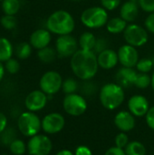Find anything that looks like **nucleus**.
<instances>
[{
  "mask_svg": "<svg viewBox=\"0 0 154 155\" xmlns=\"http://www.w3.org/2000/svg\"><path fill=\"white\" fill-rule=\"evenodd\" d=\"M62 90L65 94H75L78 90V83L74 78H67L63 82Z\"/></svg>",
  "mask_w": 154,
  "mask_h": 155,
  "instance_id": "nucleus-31",
  "label": "nucleus"
},
{
  "mask_svg": "<svg viewBox=\"0 0 154 155\" xmlns=\"http://www.w3.org/2000/svg\"><path fill=\"white\" fill-rule=\"evenodd\" d=\"M26 145L27 152L30 155H48L53 149V143L50 138L39 134L30 137Z\"/></svg>",
  "mask_w": 154,
  "mask_h": 155,
  "instance_id": "nucleus-10",
  "label": "nucleus"
},
{
  "mask_svg": "<svg viewBox=\"0 0 154 155\" xmlns=\"http://www.w3.org/2000/svg\"><path fill=\"white\" fill-rule=\"evenodd\" d=\"M128 108L129 112L132 113L134 116L142 117L146 115L150 109V105L145 96L141 94H135L129 99Z\"/></svg>",
  "mask_w": 154,
  "mask_h": 155,
  "instance_id": "nucleus-14",
  "label": "nucleus"
},
{
  "mask_svg": "<svg viewBox=\"0 0 154 155\" xmlns=\"http://www.w3.org/2000/svg\"><path fill=\"white\" fill-rule=\"evenodd\" d=\"M20 9L19 0H3L2 1V10L5 15H15L18 13Z\"/></svg>",
  "mask_w": 154,
  "mask_h": 155,
  "instance_id": "nucleus-25",
  "label": "nucleus"
},
{
  "mask_svg": "<svg viewBox=\"0 0 154 155\" xmlns=\"http://www.w3.org/2000/svg\"><path fill=\"white\" fill-rule=\"evenodd\" d=\"M114 142H115V146H117L119 148H122V149H124L128 145V143H130L127 134L125 133H123V132H122V133H120V134H118L116 135Z\"/></svg>",
  "mask_w": 154,
  "mask_h": 155,
  "instance_id": "nucleus-34",
  "label": "nucleus"
},
{
  "mask_svg": "<svg viewBox=\"0 0 154 155\" xmlns=\"http://www.w3.org/2000/svg\"><path fill=\"white\" fill-rule=\"evenodd\" d=\"M131 1H136V0H131Z\"/></svg>",
  "mask_w": 154,
  "mask_h": 155,
  "instance_id": "nucleus-49",
  "label": "nucleus"
},
{
  "mask_svg": "<svg viewBox=\"0 0 154 155\" xmlns=\"http://www.w3.org/2000/svg\"><path fill=\"white\" fill-rule=\"evenodd\" d=\"M2 155H8V154H5V153H4V154H2Z\"/></svg>",
  "mask_w": 154,
  "mask_h": 155,
  "instance_id": "nucleus-48",
  "label": "nucleus"
},
{
  "mask_svg": "<svg viewBox=\"0 0 154 155\" xmlns=\"http://www.w3.org/2000/svg\"><path fill=\"white\" fill-rule=\"evenodd\" d=\"M114 124L121 132H130L135 127L134 115L128 111H121L114 117Z\"/></svg>",
  "mask_w": 154,
  "mask_h": 155,
  "instance_id": "nucleus-16",
  "label": "nucleus"
},
{
  "mask_svg": "<svg viewBox=\"0 0 154 155\" xmlns=\"http://www.w3.org/2000/svg\"><path fill=\"white\" fill-rule=\"evenodd\" d=\"M2 144V143H1V139H0V145Z\"/></svg>",
  "mask_w": 154,
  "mask_h": 155,
  "instance_id": "nucleus-47",
  "label": "nucleus"
},
{
  "mask_svg": "<svg viewBox=\"0 0 154 155\" xmlns=\"http://www.w3.org/2000/svg\"><path fill=\"white\" fill-rule=\"evenodd\" d=\"M127 22L123 20L121 16L120 17H113L108 20L106 24V29L109 33L116 35L123 33L127 27Z\"/></svg>",
  "mask_w": 154,
  "mask_h": 155,
  "instance_id": "nucleus-20",
  "label": "nucleus"
},
{
  "mask_svg": "<svg viewBox=\"0 0 154 155\" xmlns=\"http://www.w3.org/2000/svg\"><path fill=\"white\" fill-rule=\"evenodd\" d=\"M31 54H32V45H30V43L22 42L19 45H17L15 48V54L17 58L21 60H25L31 55Z\"/></svg>",
  "mask_w": 154,
  "mask_h": 155,
  "instance_id": "nucleus-26",
  "label": "nucleus"
},
{
  "mask_svg": "<svg viewBox=\"0 0 154 155\" xmlns=\"http://www.w3.org/2000/svg\"><path fill=\"white\" fill-rule=\"evenodd\" d=\"M144 25H145V28L147 29V31L154 34V13L150 14L146 17V19L144 21Z\"/></svg>",
  "mask_w": 154,
  "mask_h": 155,
  "instance_id": "nucleus-38",
  "label": "nucleus"
},
{
  "mask_svg": "<svg viewBox=\"0 0 154 155\" xmlns=\"http://www.w3.org/2000/svg\"><path fill=\"white\" fill-rule=\"evenodd\" d=\"M124 151L126 155H146L145 146L138 141L130 142Z\"/></svg>",
  "mask_w": 154,
  "mask_h": 155,
  "instance_id": "nucleus-24",
  "label": "nucleus"
},
{
  "mask_svg": "<svg viewBox=\"0 0 154 155\" xmlns=\"http://www.w3.org/2000/svg\"><path fill=\"white\" fill-rule=\"evenodd\" d=\"M55 155H74L73 153V152H71L70 150H66V149H64V150H61V151H59Z\"/></svg>",
  "mask_w": 154,
  "mask_h": 155,
  "instance_id": "nucleus-43",
  "label": "nucleus"
},
{
  "mask_svg": "<svg viewBox=\"0 0 154 155\" xmlns=\"http://www.w3.org/2000/svg\"><path fill=\"white\" fill-rule=\"evenodd\" d=\"M139 15V4L136 1L128 0L124 2L120 9V16L128 22H134Z\"/></svg>",
  "mask_w": 154,
  "mask_h": 155,
  "instance_id": "nucleus-19",
  "label": "nucleus"
},
{
  "mask_svg": "<svg viewBox=\"0 0 154 155\" xmlns=\"http://www.w3.org/2000/svg\"><path fill=\"white\" fill-rule=\"evenodd\" d=\"M152 84V77L148 74L138 73L137 77L134 82V86L140 89H145L149 87Z\"/></svg>",
  "mask_w": 154,
  "mask_h": 155,
  "instance_id": "nucleus-30",
  "label": "nucleus"
},
{
  "mask_svg": "<svg viewBox=\"0 0 154 155\" xmlns=\"http://www.w3.org/2000/svg\"><path fill=\"white\" fill-rule=\"evenodd\" d=\"M97 38L95 35L91 32H84L83 33L78 40L79 49L85 50V51H93L95 46Z\"/></svg>",
  "mask_w": 154,
  "mask_h": 155,
  "instance_id": "nucleus-21",
  "label": "nucleus"
},
{
  "mask_svg": "<svg viewBox=\"0 0 154 155\" xmlns=\"http://www.w3.org/2000/svg\"><path fill=\"white\" fill-rule=\"evenodd\" d=\"M139 6L147 13H154V0H139Z\"/></svg>",
  "mask_w": 154,
  "mask_h": 155,
  "instance_id": "nucleus-36",
  "label": "nucleus"
},
{
  "mask_svg": "<svg viewBox=\"0 0 154 155\" xmlns=\"http://www.w3.org/2000/svg\"><path fill=\"white\" fill-rule=\"evenodd\" d=\"M146 123L147 125L154 131V106L151 107L148 111V113L146 114Z\"/></svg>",
  "mask_w": 154,
  "mask_h": 155,
  "instance_id": "nucleus-39",
  "label": "nucleus"
},
{
  "mask_svg": "<svg viewBox=\"0 0 154 155\" xmlns=\"http://www.w3.org/2000/svg\"><path fill=\"white\" fill-rule=\"evenodd\" d=\"M101 4L107 11H113L120 5L121 0H101Z\"/></svg>",
  "mask_w": 154,
  "mask_h": 155,
  "instance_id": "nucleus-37",
  "label": "nucleus"
},
{
  "mask_svg": "<svg viewBox=\"0 0 154 155\" xmlns=\"http://www.w3.org/2000/svg\"><path fill=\"white\" fill-rule=\"evenodd\" d=\"M63 82V78L58 72L47 71L40 78V90L47 95H54L62 89Z\"/></svg>",
  "mask_w": 154,
  "mask_h": 155,
  "instance_id": "nucleus-7",
  "label": "nucleus"
},
{
  "mask_svg": "<svg viewBox=\"0 0 154 155\" xmlns=\"http://www.w3.org/2000/svg\"><path fill=\"white\" fill-rule=\"evenodd\" d=\"M7 127V118L5 114L0 112V134L6 129Z\"/></svg>",
  "mask_w": 154,
  "mask_h": 155,
  "instance_id": "nucleus-42",
  "label": "nucleus"
},
{
  "mask_svg": "<svg viewBox=\"0 0 154 155\" xmlns=\"http://www.w3.org/2000/svg\"><path fill=\"white\" fill-rule=\"evenodd\" d=\"M75 27L73 15L65 10L52 13L46 20V29L57 35H70Z\"/></svg>",
  "mask_w": 154,
  "mask_h": 155,
  "instance_id": "nucleus-2",
  "label": "nucleus"
},
{
  "mask_svg": "<svg viewBox=\"0 0 154 155\" xmlns=\"http://www.w3.org/2000/svg\"><path fill=\"white\" fill-rule=\"evenodd\" d=\"M78 47V41L71 34L59 35L55 41V50L60 58H71L79 50Z\"/></svg>",
  "mask_w": 154,
  "mask_h": 155,
  "instance_id": "nucleus-9",
  "label": "nucleus"
},
{
  "mask_svg": "<svg viewBox=\"0 0 154 155\" xmlns=\"http://www.w3.org/2000/svg\"><path fill=\"white\" fill-rule=\"evenodd\" d=\"M104 155H126V153L123 149L119 148L117 146H113L108 149Z\"/></svg>",
  "mask_w": 154,
  "mask_h": 155,
  "instance_id": "nucleus-41",
  "label": "nucleus"
},
{
  "mask_svg": "<svg viewBox=\"0 0 154 155\" xmlns=\"http://www.w3.org/2000/svg\"><path fill=\"white\" fill-rule=\"evenodd\" d=\"M19 132L25 137H33L39 134L42 129V121L34 112L22 113L17 119Z\"/></svg>",
  "mask_w": 154,
  "mask_h": 155,
  "instance_id": "nucleus-5",
  "label": "nucleus"
},
{
  "mask_svg": "<svg viewBox=\"0 0 154 155\" xmlns=\"http://www.w3.org/2000/svg\"><path fill=\"white\" fill-rule=\"evenodd\" d=\"M1 143L3 145L9 146L12 142L16 139V132L14 128H7L0 134Z\"/></svg>",
  "mask_w": 154,
  "mask_h": 155,
  "instance_id": "nucleus-28",
  "label": "nucleus"
},
{
  "mask_svg": "<svg viewBox=\"0 0 154 155\" xmlns=\"http://www.w3.org/2000/svg\"><path fill=\"white\" fill-rule=\"evenodd\" d=\"M70 66L74 74L84 81L93 78L99 68L97 54L93 51L79 49L70 59Z\"/></svg>",
  "mask_w": 154,
  "mask_h": 155,
  "instance_id": "nucleus-1",
  "label": "nucleus"
},
{
  "mask_svg": "<svg viewBox=\"0 0 154 155\" xmlns=\"http://www.w3.org/2000/svg\"><path fill=\"white\" fill-rule=\"evenodd\" d=\"M14 48L11 42L5 37H0V62H6L12 58Z\"/></svg>",
  "mask_w": 154,
  "mask_h": 155,
  "instance_id": "nucleus-22",
  "label": "nucleus"
},
{
  "mask_svg": "<svg viewBox=\"0 0 154 155\" xmlns=\"http://www.w3.org/2000/svg\"><path fill=\"white\" fill-rule=\"evenodd\" d=\"M154 65V62L151 58H142L138 61L136 64V70L139 73H144L148 74L152 70Z\"/></svg>",
  "mask_w": 154,
  "mask_h": 155,
  "instance_id": "nucleus-29",
  "label": "nucleus"
},
{
  "mask_svg": "<svg viewBox=\"0 0 154 155\" xmlns=\"http://www.w3.org/2000/svg\"><path fill=\"white\" fill-rule=\"evenodd\" d=\"M2 1H3V0H0V2H2Z\"/></svg>",
  "mask_w": 154,
  "mask_h": 155,
  "instance_id": "nucleus-50",
  "label": "nucleus"
},
{
  "mask_svg": "<svg viewBox=\"0 0 154 155\" xmlns=\"http://www.w3.org/2000/svg\"><path fill=\"white\" fill-rule=\"evenodd\" d=\"M86 100L78 94H66L63 101V107L66 114L72 116H80L87 110Z\"/></svg>",
  "mask_w": 154,
  "mask_h": 155,
  "instance_id": "nucleus-8",
  "label": "nucleus"
},
{
  "mask_svg": "<svg viewBox=\"0 0 154 155\" xmlns=\"http://www.w3.org/2000/svg\"><path fill=\"white\" fill-rule=\"evenodd\" d=\"M64 124V117L58 113H51L45 115L42 120V129L48 134H55L61 132Z\"/></svg>",
  "mask_w": 154,
  "mask_h": 155,
  "instance_id": "nucleus-11",
  "label": "nucleus"
},
{
  "mask_svg": "<svg viewBox=\"0 0 154 155\" xmlns=\"http://www.w3.org/2000/svg\"><path fill=\"white\" fill-rule=\"evenodd\" d=\"M137 74V71L133 68L123 66L116 74L117 84H120L122 87H129L131 85H134Z\"/></svg>",
  "mask_w": 154,
  "mask_h": 155,
  "instance_id": "nucleus-18",
  "label": "nucleus"
},
{
  "mask_svg": "<svg viewBox=\"0 0 154 155\" xmlns=\"http://www.w3.org/2000/svg\"><path fill=\"white\" fill-rule=\"evenodd\" d=\"M5 65H3L2 62H0V82L2 81L4 75H5Z\"/></svg>",
  "mask_w": 154,
  "mask_h": 155,
  "instance_id": "nucleus-44",
  "label": "nucleus"
},
{
  "mask_svg": "<svg viewBox=\"0 0 154 155\" xmlns=\"http://www.w3.org/2000/svg\"><path fill=\"white\" fill-rule=\"evenodd\" d=\"M108 49V41L104 38V37H100V38H97L96 40V44H95V46L93 48V52L98 54L100 53H102L103 51Z\"/></svg>",
  "mask_w": 154,
  "mask_h": 155,
  "instance_id": "nucleus-35",
  "label": "nucleus"
},
{
  "mask_svg": "<svg viewBox=\"0 0 154 155\" xmlns=\"http://www.w3.org/2000/svg\"><path fill=\"white\" fill-rule=\"evenodd\" d=\"M48 95L42 90H34L27 94L25 100V105L30 112H38L44 109L47 104Z\"/></svg>",
  "mask_w": 154,
  "mask_h": 155,
  "instance_id": "nucleus-13",
  "label": "nucleus"
},
{
  "mask_svg": "<svg viewBox=\"0 0 154 155\" xmlns=\"http://www.w3.org/2000/svg\"><path fill=\"white\" fill-rule=\"evenodd\" d=\"M10 153L13 155H23L25 153L27 150V145L25 143V142L21 139H15L12 143L9 145Z\"/></svg>",
  "mask_w": 154,
  "mask_h": 155,
  "instance_id": "nucleus-27",
  "label": "nucleus"
},
{
  "mask_svg": "<svg viewBox=\"0 0 154 155\" xmlns=\"http://www.w3.org/2000/svg\"><path fill=\"white\" fill-rule=\"evenodd\" d=\"M80 19L84 26L98 29L106 25L109 16L107 10L103 6H91L83 11Z\"/></svg>",
  "mask_w": 154,
  "mask_h": 155,
  "instance_id": "nucleus-4",
  "label": "nucleus"
},
{
  "mask_svg": "<svg viewBox=\"0 0 154 155\" xmlns=\"http://www.w3.org/2000/svg\"><path fill=\"white\" fill-rule=\"evenodd\" d=\"M71 1H75V2H77V1H81V0H71Z\"/></svg>",
  "mask_w": 154,
  "mask_h": 155,
  "instance_id": "nucleus-46",
  "label": "nucleus"
},
{
  "mask_svg": "<svg viewBox=\"0 0 154 155\" xmlns=\"http://www.w3.org/2000/svg\"><path fill=\"white\" fill-rule=\"evenodd\" d=\"M151 77H152V84H151V86H152V88L153 89V91H154V72H153V74H152V75Z\"/></svg>",
  "mask_w": 154,
  "mask_h": 155,
  "instance_id": "nucleus-45",
  "label": "nucleus"
},
{
  "mask_svg": "<svg viewBox=\"0 0 154 155\" xmlns=\"http://www.w3.org/2000/svg\"><path fill=\"white\" fill-rule=\"evenodd\" d=\"M56 55H57L56 50L50 46H46L43 49L38 50V52H37L38 59L42 63H44V64H50V63L54 62Z\"/></svg>",
  "mask_w": 154,
  "mask_h": 155,
  "instance_id": "nucleus-23",
  "label": "nucleus"
},
{
  "mask_svg": "<svg viewBox=\"0 0 154 155\" xmlns=\"http://www.w3.org/2000/svg\"><path fill=\"white\" fill-rule=\"evenodd\" d=\"M16 18L15 15H5L0 18V25L6 30H13L16 26Z\"/></svg>",
  "mask_w": 154,
  "mask_h": 155,
  "instance_id": "nucleus-32",
  "label": "nucleus"
},
{
  "mask_svg": "<svg viewBox=\"0 0 154 155\" xmlns=\"http://www.w3.org/2000/svg\"><path fill=\"white\" fill-rule=\"evenodd\" d=\"M51 40V32L48 29H37L34 31L30 35L29 43L32 47L40 50L46 46H49Z\"/></svg>",
  "mask_w": 154,
  "mask_h": 155,
  "instance_id": "nucleus-15",
  "label": "nucleus"
},
{
  "mask_svg": "<svg viewBox=\"0 0 154 155\" xmlns=\"http://www.w3.org/2000/svg\"><path fill=\"white\" fill-rule=\"evenodd\" d=\"M123 38L126 44L134 47H141L147 44L149 35L146 28L137 24H131L128 25L124 30Z\"/></svg>",
  "mask_w": 154,
  "mask_h": 155,
  "instance_id": "nucleus-6",
  "label": "nucleus"
},
{
  "mask_svg": "<svg viewBox=\"0 0 154 155\" xmlns=\"http://www.w3.org/2000/svg\"><path fill=\"white\" fill-rule=\"evenodd\" d=\"M97 61L99 67L105 70L113 69L119 63L118 54L114 50L108 48L97 54Z\"/></svg>",
  "mask_w": 154,
  "mask_h": 155,
  "instance_id": "nucleus-17",
  "label": "nucleus"
},
{
  "mask_svg": "<svg viewBox=\"0 0 154 155\" xmlns=\"http://www.w3.org/2000/svg\"><path fill=\"white\" fill-rule=\"evenodd\" d=\"M118 58L119 63L123 67H135L139 59V53L136 49V47L130 45L128 44H125L122 45L118 52Z\"/></svg>",
  "mask_w": 154,
  "mask_h": 155,
  "instance_id": "nucleus-12",
  "label": "nucleus"
},
{
  "mask_svg": "<svg viewBox=\"0 0 154 155\" xmlns=\"http://www.w3.org/2000/svg\"><path fill=\"white\" fill-rule=\"evenodd\" d=\"M5 63V69L6 70L7 73L11 74H15L20 70V64L16 59L10 58L9 60H7Z\"/></svg>",
  "mask_w": 154,
  "mask_h": 155,
  "instance_id": "nucleus-33",
  "label": "nucleus"
},
{
  "mask_svg": "<svg viewBox=\"0 0 154 155\" xmlns=\"http://www.w3.org/2000/svg\"><path fill=\"white\" fill-rule=\"evenodd\" d=\"M74 155H93V153L89 147L85 145H80L75 149Z\"/></svg>",
  "mask_w": 154,
  "mask_h": 155,
  "instance_id": "nucleus-40",
  "label": "nucleus"
},
{
  "mask_svg": "<svg viewBox=\"0 0 154 155\" xmlns=\"http://www.w3.org/2000/svg\"><path fill=\"white\" fill-rule=\"evenodd\" d=\"M102 105L107 110H115L124 101L125 94L123 87L117 83H109L104 84L99 94Z\"/></svg>",
  "mask_w": 154,
  "mask_h": 155,
  "instance_id": "nucleus-3",
  "label": "nucleus"
}]
</instances>
